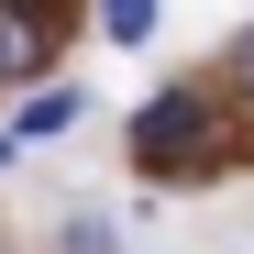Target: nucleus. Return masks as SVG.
I'll use <instances>...</instances> for the list:
<instances>
[{"label": "nucleus", "instance_id": "nucleus-1", "mask_svg": "<svg viewBox=\"0 0 254 254\" xmlns=\"http://www.w3.org/2000/svg\"><path fill=\"white\" fill-rule=\"evenodd\" d=\"M199 133H210V111H199L188 89H155L144 122H133V155H144V166H177V155H199Z\"/></svg>", "mask_w": 254, "mask_h": 254}, {"label": "nucleus", "instance_id": "nucleus-3", "mask_svg": "<svg viewBox=\"0 0 254 254\" xmlns=\"http://www.w3.org/2000/svg\"><path fill=\"white\" fill-rule=\"evenodd\" d=\"M45 66V22L33 11H0V77H33Z\"/></svg>", "mask_w": 254, "mask_h": 254}, {"label": "nucleus", "instance_id": "nucleus-2", "mask_svg": "<svg viewBox=\"0 0 254 254\" xmlns=\"http://www.w3.org/2000/svg\"><path fill=\"white\" fill-rule=\"evenodd\" d=\"M77 111H89V100H77V89H33V100L11 111V144H56V133H66Z\"/></svg>", "mask_w": 254, "mask_h": 254}, {"label": "nucleus", "instance_id": "nucleus-5", "mask_svg": "<svg viewBox=\"0 0 254 254\" xmlns=\"http://www.w3.org/2000/svg\"><path fill=\"white\" fill-rule=\"evenodd\" d=\"M243 77H254V45H243Z\"/></svg>", "mask_w": 254, "mask_h": 254}, {"label": "nucleus", "instance_id": "nucleus-4", "mask_svg": "<svg viewBox=\"0 0 254 254\" xmlns=\"http://www.w3.org/2000/svg\"><path fill=\"white\" fill-rule=\"evenodd\" d=\"M100 11H111V45H144L155 33V0H100Z\"/></svg>", "mask_w": 254, "mask_h": 254}, {"label": "nucleus", "instance_id": "nucleus-6", "mask_svg": "<svg viewBox=\"0 0 254 254\" xmlns=\"http://www.w3.org/2000/svg\"><path fill=\"white\" fill-rule=\"evenodd\" d=\"M0 166H11V144H0Z\"/></svg>", "mask_w": 254, "mask_h": 254}]
</instances>
